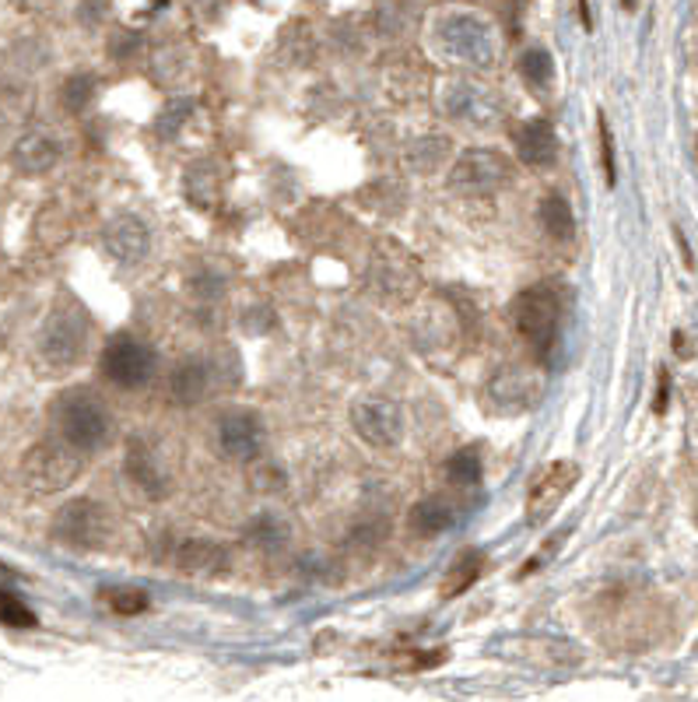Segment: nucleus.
<instances>
[{
  "instance_id": "nucleus-1",
  "label": "nucleus",
  "mask_w": 698,
  "mask_h": 702,
  "mask_svg": "<svg viewBox=\"0 0 698 702\" xmlns=\"http://www.w3.org/2000/svg\"><path fill=\"white\" fill-rule=\"evenodd\" d=\"M436 43H439V49H442L450 60L468 64V67H477V70L492 67L495 57H498L495 29H492L481 14H474V11H453V14H446L442 22H439Z\"/></svg>"
},
{
  "instance_id": "nucleus-2",
  "label": "nucleus",
  "mask_w": 698,
  "mask_h": 702,
  "mask_svg": "<svg viewBox=\"0 0 698 702\" xmlns=\"http://www.w3.org/2000/svg\"><path fill=\"white\" fill-rule=\"evenodd\" d=\"M53 419H57V428L70 449H99L113 432L110 408L88 390H67L53 404Z\"/></svg>"
},
{
  "instance_id": "nucleus-3",
  "label": "nucleus",
  "mask_w": 698,
  "mask_h": 702,
  "mask_svg": "<svg viewBox=\"0 0 698 702\" xmlns=\"http://www.w3.org/2000/svg\"><path fill=\"white\" fill-rule=\"evenodd\" d=\"M559 320H562V299L551 285H533L513 302V323L527 345L548 358L554 337H559Z\"/></svg>"
},
{
  "instance_id": "nucleus-4",
  "label": "nucleus",
  "mask_w": 698,
  "mask_h": 702,
  "mask_svg": "<svg viewBox=\"0 0 698 702\" xmlns=\"http://www.w3.org/2000/svg\"><path fill=\"white\" fill-rule=\"evenodd\" d=\"M81 475V457L78 449H70L67 443H35L25 460H22V478L32 492L40 495H53L64 492L67 484H75V478Z\"/></svg>"
},
{
  "instance_id": "nucleus-5",
  "label": "nucleus",
  "mask_w": 698,
  "mask_h": 702,
  "mask_svg": "<svg viewBox=\"0 0 698 702\" xmlns=\"http://www.w3.org/2000/svg\"><path fill=\"white\" fill-rule=\"evenodd\" d=\"M85 316L75 310V305H64V310L53 313L43 331H40V345H35V355L49 372H64L81 358L85 352Z\"/></svg>"
},
{
  "instance_id": "nucleus-6",
  "label": "nucleus",
  "mask_w": 698,
  "mask_h": 702,
  "mask_svg": "<svg viewBox=\"0 0 698 702\" xmlns=\"http://www.w3.org/2000/svg\"><path fill=\"white\" fill-rule=\"evenodd\" d=\"M509 176L513 169L506 155L488 152V148H471L453 161L450 190L460 197H492L509 183Z\"/></svg>"
},
{
  "instance_id": "nucleus-7",
  "label": "nucleus",
  "mask_w": 698,
  "mask_h": 702,
  "mask_svg": "<svg viewBox=\"0 0 698 702\" xmlns=\"http://www.w3.org/2000/svg\"><path fill=\"white\" fill-rule=\"evenodd\" d=\"M155 366H158V358H155L151 345H145V341L131 337V334L113 337L102 352L105 380H113L116 387H127V390L145 387L155 376Z\"/></svg>"
},
{
  "instance_id": "nucleus-8",
  "label": "nucleus",
  "mask_w": 698,
  "mask_h": 702,
  "mask_svg": "<svg viewBox=\"0 0 698 702\" xmlns=\"http://www.w3.org/2000/svg\"><path fill=\"white\" fill-rule=\"evenodd\" d=\"M53 534L57 542L70 548H99L110 537V516L92 499H75L53 520Z\"/></svg>"
},
{
  "instance_id": "nucleus-9",
  "label": "nucleus",
  "mask_w": 698,
  "mask_h": 702,
  "mask_svg": "<svg viewBox=\"0 0 698 702\" xmlns=\"http://www.w3.org/2000/svg\"><path fill=\"white\" fill-rule=\"evenodd\" d=\"M351 425L369 446L390 449L404 436V411L390 398H362L351 408Z\"/></svg>"
},
{
  "instance_id": "nucleus-10",
  "label": "nucleus",
  "mask_w": 698,
  "mask_h": 702,
  "mask_svg": "<svg viewBox=\"0 0 698 702\" xmlns=\"http://www.w3.org/2000/svg\"><path fill=\"white\" fill-rule=\"evenodd\" d=\"M442 110L450 113L453 120L474 123V127H492V123L503 116V105L498 99L481 88L477 81H450L442 92Z\"/></svg>"
},
{
  "instance_id": "nucleus-11",
  "label": "nucleus",
  "mask_w": 698,
  "mask_h": 702,
  "mask_svg": "<svg viewBox=\"0 0 698 702\" xmlns=\"http://www.w3.org/2000/svg\"><path fill=\"white\" fill-rule=\"evenodd\" d=\"M579 481V467L572 460H554L544 471H537L530 492H527V516L544 520L559 510V502L572 492V484Z\"/></svg>"
},
{
  "instance_id": "nucleus-12",
  "label": "nucleus",
  "mask_w": 698,
  "mask_h": 702,
  "mask_svg": "<svg viewBox=\"0 0 698 702\" xmlns=\"http://www.w3.org/2000/svg\"><path fill=\"white\" fill-rule=\"evenodd\" d=\"M218 443H222V454L232 460H243V464L257 460L267 443L263 422L254 415V411H232V415H225L218 425Z\"/></svg>"
},
{
  "instance_id": "nucleus-13",
  "label": "nucleus",
  "mask_w": 698,
  "mask_h": 702,
  "mask_svg": "<svg viewBox=\"0 0 698 702\" xmlns=\"http://www.w3.org/2000/svg\"><path fill=\"white\" fill-rule=\"evenodd\" d=\"M102 246L116 264H140L148 257L151 246V232L148 225L137 219V214H116V219L105 225L102 232Z\"/></svg>"
},
{
  "instance_id": "nucleus-14",
  "label": "nucleus",
  "mask_w": 698,
  "mask_h": 702,
  "mask_svg": "<svg viewBox=\"0 0 698 702\" xmlns=\"http://www.w3.org/2000/svg\"><path fill=\"white\" fill-rule=\"evenodd\" d=\"M537 393H541V387H537L533 372H530V369H520V366L503 369V372H498L495 380L488 383V401H492L495 411H503V415H516V411H527V408L537 401Z\"/></svg>"
},
{
  "instance_id": "nucleus-15",
  "label": "nucleus",
  "mask_w": 698,
  "mask_h": 702,
  "mask_svg": "<svg viewBox=\"0 0 698 702\" xmlns=\"http://www.w3.org/2000/svg\"><path fill=\"white\" fill-rule=\"evenodd\" d=\"M372 281L380 285L383 296L407 299V296H415V288H418V271H415V264L401 254H375Z\"/></svg>"
},
{
  "instance_id": "nucleus-16",
  "label": "nucleus",
  "mask_w": 698,
  "mask_h": 702,
  "mask_svg": "<svg viewBox=\"0 0 698 702\" xmlns=\"http://www.w3.org/2000/svg\"><path fill=\"white\" fill-rule=\"evenodd\" d=\"M11 158L25 176H40V172H49L53 166H57L60 144L53 141L49 134H43V131H32V134H25L22 141L14 144Z\"/></svg>"
},
{
  "instance_id": "nucleus-17",
  "label": "nucleus",
  "mask_w": 698,
  "mask_h": 702,
  "mask_svg": "<svg viewBox=\"0 0 698 702\" xmlns=\"http://www.w3.org/2000/svg\"><path fill=\"white\" fill-rule=\"evenodd\" d=\"M516 152H520L524 166L530 169H544L554 161V152H559V141H554V131L548 120H530L516 134Z\"/></svg>"
},
{
  "instance_id": "nucleus-18",
  "label": "nucleus",
  "mask_w": 698,
  "mask_h": 702,
  "mask_svg": "<svg viewBox=\"0 0 698 702\" xmlns=\"http://www.w3.org/2000/svg\"><path fill=\"white\" fill-rule=\"evenodd\" d=\"M176 562H179V569L193 572V576H218V572L228 569V551L218 542H204V537H193V542L179 545Z\"/></svg>"
},
{
  "instance_id": "nucleus-19",
  "label": "nucleus",
  "mask_w": 698,
  "mask_h": 702,
  "mask_svg": "<svg viewBox=\"0 0 698 702\" xmlns=\"http://www.w3.org/2000/svg\"><path fill=\"white\" fill-rule=\"evenodd\" d=\"M407 527L415 531L418 537H439V534L457 527V506H453V502L439 499V495H428V499L418 502L415 510H410Z\"/></svg>"
},
{
  "instance_id": "nucleus-20",
  "label": "nucleus",
  "mask_w": 698,
  "mask_h": 702,
  "mask_svg": "<svg viewBox=\"0 0 698 702\" xmlns=\"http://www.w3.org/2000/svg\"><path fill=\"white\" fill-rule=\"evenodd\" d=\"M172 398L179 404H201L211 390V366L201 358H187L172 369Z\"/></svg>"
},
{
  "instance_id": "nucleus-21",
  "label": "nucleus",
  "mask_w": 698,
  "mask_h": 702,
  "mask_svg": "<svg viewBox=\"0 0 698 702\" xmlns=\"http://www.w3.org/2000/svg\"><path fill=\"white\" fill-rule=\"evenodd\" d=\"M481 569H485V555H481L477 548L460 551L457 559L450 562V569H446L442 583H439V593H442V598H460L463 590L477 583Z\"/></svg>"
},
{
  "instance_id": "nucleus-22",
  "label": "nucleus",
  "mask_w": 698,
  "mask_h": 702,
  "mask_svg": "<svg viewBox=\"0 0 698 702\" xmlns=\"http://www.w3.org/2000/svg\"><path fill=\"white\" fill-rule=\"evenodd\" d=\"M127 478L134 481V484H140V489H145L148 495H162L166 492V475L158 471V464H155V454L148 446H140V443H134L131 449H127Z\"/></svg>"
},
{
  "instance_id": "nucleus-23",
  "label": "nucleus",
  "mask_w": 698,
  "mask_h": 702,
  "mask_svg": "<svg viewBox=\"0 0 698 702\" xmlns=\"http://www.w3.org/2000/svg\"><path fill=\"white\" fill-rule=\"evenodd\" d=\"M446 155H450V137L428 134V137H418L407 148V166L415 169V172H436L442 166Z\"/></svg>"
},
{
  "instance_id": "nucleus-24",
  "label": "nucleus",
  "mask_w": 698,
  "mask_h": 702,
  "mask_svg": "<svg viewBox=\"0 0 698 702\" xmlns=\"http://www.w3.org/2000/svg\"><path fill=\"white\" fill-rule=\"evenodd\" d=\"M541 225L551 239H572L576 232V219H572V208L562 193H548L541 201Z\"/></svg>"
},
{
  "instance_id": "nucleus-25",
  "label": "nucleus",
  "mask_w": 698,
  "mask_h": 702,
  "mask_svg": "<svg viewBox=\"0 0 698 702\" xmlns=\"http://www.w3.org/2000/svg\"><path fill=\"white\" fill-rule=\"evenodd\" d=\"M218 166L214 161H196V166H190L187 172V197L196 204V208H211L214 201H218V172H214Z\"/></svg>"
},
{
  "instance_id": "nucleus-26",
  "label": "nucleus",
  "mask_w": 698,
  "mask_h": 702,
  "mask_svg": "<svg viewBox=\"0 0 698 702\" xmlns=\"http://www.w3.org/2000/svg\"><path fill=\"white\" fill-rule=\"evenodd\" d=\"M246 542L263 548V551H278L284 542H289V524H284V520L274 516V513H260L257 520H249Z\"/></svg>"
},
{
  "instance_id": "nucleus-27",
  "label": "nucleus",
  "mask_w": 698,
  "mask_h": 702,
  "mask_svg": "<svg viewBox=\"0 0 698 702\" xmlns=\"http://www.w3.org/2000/svg\"><path fill=\"white\" fill-rule=\"evenodd\" d=\"M0 625H11V628H32L40 625V619H35V611L18 598V593L4 590L0 587Z\"/></svg>"
},
{
  "instance_id": "nucleus-28",
  "label": "nucleus",
  "mask_w": 698,
  "mask_h": 702,
  "mask_svg": "<svg viewBox=\"0 0 698 702\" xmlns=\"http://www.w3.org/2000/svg\"><path fill=\"white\" fill-rule=\"evenodd\" d=\"M446 478L453 484H477L481 481V457L474 449H457V454L446 460Z\"/></svg>"
},
{
  "instance_id": "nucleus-29",
  "label": "nucleus",
  "mask_w": 698,
  "mask_h": 702,
  "mask_svg": "<svg viewBox=\"0 0 698 702\" xmlns=\"http://www.w3.org/2000/svg\"><path fill=\"white\" fill-rule=\"evenodd\" d=\"M520 75L533 85V88H548L554 78V64H551V53L544 49H527L520 57Z\"/></svg>"
},
{
  "instance_id": "nucleus-30",
  "label": "nucleus",
  "mask_w": 698,
  "mask_h": 702,
  "mask_svg": "<svg viewBox=\"0 0 698 702\" xmlns=\"http://www.w3.org/2000/svg\"><path fill=\"white\" fill-rule=\"evenodd\" d=\"M105 604H110L116 615L131 619V615H140V611L148 608V593L145 590H134V587H116V590H105L102 593Z\"/></svg>"
},
{
  "instance_id": "nucleus-31",
  "label": "nucleus",
  "mask_w": 698,
  "mask_h": 702,
  "mask_svg": "<svg viewBox=\"0 0 698 702\" xmlns=\"http://www.w3.org/2000/svg\"><path fill=\"white\" fill-rule=\"evenodd\" d=\"M190 110H193L190 99H172V102H166V110L158 113V120H155V131L162 134V137H176L179 127L187 123Z\"/></svg>"
},
{
  "instance_id": "nucleus-32",
  "label": "nucleus",
  "mask_w": 698,
  "mask_h": 702,
  "mask_svg": "<svg viewBox=\"0 0 698 702\" xmlns=\"http://www.w3.org/2000/svg\"><path fill=\"white\" fill-rule=\"evenodd\" d=\"M95 96V78L92 75H75L67 85H64V105L67 110H85L88 102H92Z\"/></svg>"
},
{
  "instance_id": "nucleus-33",
  "label": "nucleus",
  "mask_w": 698,
  "mask_h": 702,
  "mask_svg": "<svg viewBox=\"0 0 698 702\" xmlns=\"http://www.w3.org/2000/svg\"><path fill=\"white\" fill-rule=\"evenodd\" d=\"M249 484L257 492H281L284 489V471L278 464H257L254 475H249Z\"/></svg>"
},
{
  "instance_id": "nucleus-34",
  "label": "nucleus",
  "mask_w": 698,
  "mask_h": 702,
  "mask_svg": "<svg viewBox=\"0 0 698 702\" xmlns=\"http://www.w3.org/2000/svg\"><path fill=\"white\" fill-rule=\"evenodd\" d=\"M600 158H604V179L607 187H615V144H611V131L600 120Z\"/></svg>"
},
{
  "instance_id": "nucleus-35",
  "label": "nucleus",
  "mask_w": 698,
  "mask_h": 702,
  "mask_svg": "<svg viewBox=\"0 0 698 702\" xmlns=\"http://www.w3.org/2000/svg\"><path fill=\"white\" fill-rule=\"evenodd\" d=\"M667 398H671V376L660 372V390H656V404H653L656 415H664V411H667Z\"/></svg>"
}]
</instances>
